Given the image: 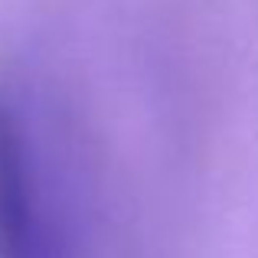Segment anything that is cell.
Here are the masks:
<instances>
[{
	"label": "cell",
	"mask_w": 258,
	"mask_h": 258,
	"mask_svg": "<svg viewBox=\"0 0 258 258\" xmlns=\"http://www.w3.org/2000/svg\"><path fill=\"white\" fill-rule=\"evenodd\" d=\"M36 108L0 79V258H72L62 180Z\"/></svg>",
	"instance_id": "obj_1"
}]
</instances>
